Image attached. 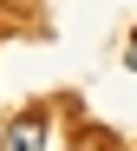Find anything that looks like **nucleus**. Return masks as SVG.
I'll return each instance as SVG.
<instances>
[{
    "label": "nucleus",
    "instance_id": "nucleus-1",
    "mask_svg": "<svg viewBox=\"0 0 137 151\" xmlns=\"http://www.w3.org/2000/svg\"><path fill=\"white\" fill-rule=\"evenodd\" d=\"M46 145H52V118L46 112H26V118L7 125V145L0 151H46Z\"/></svg>",
    "mask_w": 137,
    "mask_h": 151
},
{
    "label": "nucleus",
    "instance_id": "nucleus-2",
    "mask_svg": "<svg viewBox=\"0 0 137 151\" xmlns=\"http://www.w3.org/2000/svg\"><path fill=\"white\" fill-rule=\"evenodd\" d=\"M131 66H137V46H131Z\"/></svg>",
    "mask_w": 137,
    "mask_h": 151
}]
</instances>
